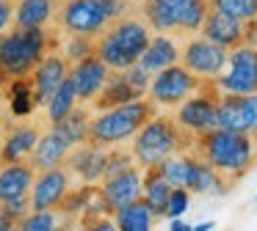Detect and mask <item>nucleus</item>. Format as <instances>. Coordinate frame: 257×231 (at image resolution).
<instances>
[{"instance_id": "obj_1", "label": "nucleus", "mask_w": 257, "mask_h": 231, "mask_svg": "<svg viewBox=\"0 0 257 231\" xmlns=\"http://www.w3.org/2000/svg\"><path fill=\"white\" fill-rule=\"evenodd\" d=\"M155 116V102H144V99H130V102L105 108V113L89 121V140L94 146H113L127 138H133L141 130L147 118Z\"/></svg>"}, {"instance_id": "obj_2", "label": "nucleus", "mask_w": 257, "mask_h": 231, "mask_svg": "<svg viewBox=\"0 0 257 231\" xmlns=\"http://www.w3.org/2000/svg\"><path fill=\"white\" fill-rule=\"evenodd\" d=\"M150 25L139 20H119L113 22V28H108L105 36L97 44V58L113 72H124L127 66H133L139 60V55L144 52V47L150 44Z\"/></svg>"}, {"instance_id": "obj_3", "label": "nucleus", "mask_w": 257, "mask_h": 231, "mask_svg": "<svg viewBox=\"0 0 257 231\" xmlns=\"http://www.w3.org/2000/svg\"><path fill=\"white\" fill-rule=\"evenodd\" d=\"M47 50V36L42 28H31L23 30L17 28L14 33H0V77L6 80H17V77H28L34 66L42 60Z\"/></svg>"}, {"instance_id": "obj_4", "label": "nucleus", "mask_w": 257, "mask_h": 231, "mask_svg": "<svg viewBox=\"0 0 257 231\" xmlns=\"http://www.w3.org/2000/svg\"><path fill=\"white\" fill-rule=\"evenodd\" d=\"M202 138V154H205V162L213 170H221V174H243L251 165V140L246 132H229V130H216L205 132Z\"/></svg>"}, {"instance_id": "obj_5", "label": "nucleus", "mask_w": 257, "mask_h": 231, "mask_svg": "<svg viewBox=\"0 0 257 231\" xmlns=\"http://www.w3.org/2000/svg\"><path fill=\"white\" fill-rule=\"evenodd\" d=\"M180 126L169 118L152 116L141 124V130L133 135V157L141 168H155L166 157L180 152L183 138H180Z\"/></svg>"}, {"instance_id": "obj_6", "label": "nucleus", "mask_w": 257, "mask_h": 231, "mask_svg": "<svg viewBox=\"0 0 257 231\" xmlns=\"http://www.w3.org/2000/svg\"><path fill=\"white\" fill-rule=\"evenodd\" d=\"M207 0H147V25L158 33L169 30H199L207 14Z\"/></svg>"}, {"instance_id": "obj_7", "label": "nucleus", "mask_w": 257, "mask_h": 231, "mask_svg": "<svg viewBox=\"0 0 257 231\" xmlns=\"http://www.w3.org/2000/svg\"><path fill=\"white\" fill-rule=\"evenodd\" d=\"M124 0H69L61 11V22L72 36H94L124 14Z\"/></svg>"}, {"instance_id": "obj_8", "label": "nucleus", "mask_w": 257, "mask_h": 231, "mask_svg": "<svg viewBox=\"0 0 257 231\" xmlns=\"http://www.w3.org/2000/svg\"><path fill=\"white\" fill-rule=\"evenodd\" d=\"M199 88V77L194 72H188L185 66L169 64L163 66L161 72H155V77L150 80V99L155 104H163V108H172V104H180L185 96Z\"/></svg>"}, {"instance_id": "obj_9", "label": "nucleus", "mask_w": 257, "mask_h": 231, "mask_svg": "<svg viewBox=\"0 0 257 231\" xmlns=\"http://www.w3.org/2000/svg\"><path fill=\"white\" fill-rule=\"evenodd\" d=\"M227 74L218 80V88L232 96H243V94L257 91V50L249 44H238L232 52H227Z\"/></svg>"}, {"instance_id": "obj_10", "label": "nucleus", "mask_w": 257, "mask_h": 231, "mask_svg": "<svg viewBox=\"0 0 257 231\" xmlns=\"http://www.w3.org/2000/svg\"><path fill=\"white\" fill-rule=\"evenodd\" d=\"M174 124L183 132H194V135H205V132L218 126V102L207 94H191L180 102L177 118Z\"/></svg>"}, {"instance_id": "obj_11", "label": "nucleus", "mask_w": 257, "mask_h": 231, "mask_svg": "<svg viewBox=\"0 0 257 231\" xmlns=\"http://www.w3.org/2000/svg\"><path fill=\"white\" fill-rule=\"evenodd\" d=\"M183 66L194 72L196 77H218L227 66V50L221 44H213L210 38H194L183 50Z\"/></svg>"}, {"instance_id": "obj_12", "label": "nucleus", "mask_w": 257, "mask_h": 231, "mask_svg": "<svg viewBox=\"0 0 257 231\" xmlns=\"http://www.w3.org/2000/svg\"><path fill=\"white\" fill-rule=\"evenodd\" d=\"M202 36L210 38L213 44H221L224 50H232L238 44H243L249 38V22L232 20L227 14H218V11L207 8L205 20H202Z\"/></svg>"}, {"instance_id": "obj_13", "label": "nucleus", "mask_w": 257, "mask_h": 231, "mask_svg": "<svg viewBox=\"0 0 257 231\" xmlns=\"http://www.w3.org/2000/svg\"><path fill=\"white\" fill-rule=\"evenodd\" d=\"M141 182H144L141 179V170H136V168H122L116 174H108L105 182H102V190H100L105 206L111 212H116L119 206L141 198Z\"/></svg>"}, {"instance_id": "obj_14", "label": "nucleus", "mask_w": 257, "mask_h": 231, "mask_svg": "<svg viewBox=\"0 0 257 231\" xmlns=\"http://www.w3.org/2000/svg\"><path fill=\"white\" fill-rule=\"evenodd\" d=\"M34 190H31V209H53L58 204H64L67 198V190H69V174L56 168H45L39 174V179L34 182Z\"/></svg>"}, {"instance_id": "obj_15", "label": "nucleus", "mask_w": 257, "mask_h": 231, "mask_svg": "<svg viewBox=\"0 0 257 231\" xmlns=\"http://www.w3.org/2000/svg\"><path fill=\"white\" fill-rule=\"evenodd\" d=\"M108 72H111V69H108L97 55H89V58L75 60L72 72H69V80H72V86H75L78 99H83V102L94 99L97 94L102 91V86H105Z\"/></svg>"}, {"instance_id": "obj_16", "label": "nucleus", "mask_w": 257, "mask_h": 231, "mask_svg": "<svg viewBox=\"0 0 257 231\" xmlns=\"http://www.w3.org/2000/svg\"><path fill=\"white\" fill-rule=\"evenodd\" d=\"M67 74L69 72H67V60L64 58H58V55H42V60L34 66V82H31L36 104H45L53 96V91L64 82Z\"/></svg>"}, {"instance_id": "obj_17", "label": "nucleus", "mask_w": 257, "mask_h": 231, "mask_svg": "<svg viewBox=\"0 0 257 231\" xmlns=\"http://www.w3.org/2000/svg\"><path fill=\"white\" fill-rule=\"evenodd\" d=\"M218 126L221 130H229V132H254V118H251V104H249V96H227L218 102Z\"/></svg>"}, {"instance_id": "obj_18", "label": "nucleus", "mask_w": 257, "mask_h": 231, "mask_svg": "<svg viewBox=\"0 0 257 231\" xmlns=\"http://www.w3.org/2000/svg\"><path fill=\"white\" fill-rule=\"evenodd\" d=\"M31 184H34V168L20 162H6L0 168V204L17 196H28Z\"/></svg>"}, {"instance_id": "obj_19", "label": "nucleus", "mask_w": 257, "mask_h": 231, "mask_svg": "<svg viewBox=\"0 0 257 231\" xmlns=\"http://www.w3.org/2000/svg\"><path fill=\"white\" fill-rule=\"evenodd\" d=\"M177 58H180V52H177V47H174L172 38L169 36H155V38H150V44L144 47V52L139 55L136 64H139L144 72L155 74V72H161L163 66L177 64Z\"/></svg>"}, {"instance_id": "obj_20", "label": "nucleus", "mask_w": 257, "mask_h": 231, "mask_svg": "<svg viewBox=\"0 0 257 231\" xmlns=\"http://www.w3.org/2000/svg\"><path fill=\"white\" fill-rule=\"evenodd\" d=\"M34 168H56V165H61L64 160H67V152H69V143L64 140L61 135H58L56 130L47 132L45 138H39L34 146Z\"/></svg>"}, {"instance_id": "obj_21", "label": "nucleus", "mask_w": 257, "mask_h": 231, "mask_svg": "<svg viewBox=\"0 0 257 231\" xmlns=\"http://www.w3.org/2000/svg\"><path fill=\"white\" fill-rule=\"evenodd\" d=\"M113 218H116V228L122 231H150L152 228V209L144 204V198H136V201L124 204V206H119L116 212H113Z\"/></svg>"}, {"instance_id": "obj_22", "label": "nucleus", "mask_w": 257, "mask_h": 231, "mask_svg": "<svg viewBox=\"0 0 257 231\" xmlns=\"http://www.w3.org/2000/svg\"><path fill=\"white\" fill-rule=\"evenodd\" d=\"M36 140H39V132H36L34 126H20V130H14L12 135L6 138L3 148H0L3 162H20V160H25L34 152Z\"/></svg>"}, {"instance_id": "obj_23", "label": "nucleus", "mask_w": 257, "mask_h": 231, "mask_svg": "<svg viewBox=\"0 0 257 231\" xmlns=\"http://www.w3.org/2000/svg\"><path fill=\"white\" fill-rule=\"evenodd\" d=\"M147 170H150V176L141 182V198H144V204L152 209V214H163L169 192H172V184L158 174V168H147Z\"/></svg>"}, {"instance_id": "obj_24", "label": "nucleus", "mask_w": 257, "mask_h": 231, "mask_svg": "<svg viewBox=\"0 0 257 231\" xmlns=\"http://www.w3.org/2000/svg\"><path fill=\"white\" fill-rule=\"evenodd\" d=\"M72 168L80 170L86 182H97L100 176H105V168H108V154L102 152V146H94L91 148H83L72 157Z\"/></svg>"}, {"instance_id": "obj_25", "label": "nucleus", "mask_w": 257, "mask_h": 231, "mask_svg": "<svg viewBox=\"0 0 257 231\" xmlns=\"http://www.w3.org/2000/svg\"><path fill=\"white\" fill-rule=\"evenodd\" d=\"M141 94L136 91L133 86H130L127 80H124V74L122 72H116V77H111L108 74V80H105V86H102V91L97 94V104L100 108H113V104H122V102H130V99H139Z\"/></svg>"}, {"instance_id": "obj_26", "label": "nucleus", "mask_w": 257, "mask_h": 231, "mask_svg": "<svg viewBox=\"0 0 257 231\" xmlns=\"http://www.w3.org/2000/svg\"><path fill=\"white\" fill-rule=\"evenodd\" d=\"M53 14V0H20L17 11H14V20L17 28L31 30V28H42Z\"/></svg>"}, {"instance_id": "obj_27", "label": "nucleus", "mask_w": 257, "mask_h": 231, "mask_svg": "<svg viewBox=\"0 0 257 231\" xmlns=\"http://www.w3.org/2000/svg\"><path fill=\"white\" fill-rule=\"evenodd\" d=\"M53 130L69 143V146H78V143L89 140V116L83 110H69L61 121L53 124Z\"/></svg>"}, {"instance_id": "obj_28", "label": "nucleus", "mask_w": 257, "mask_h": 231, "mask_svg": "<svg viewBox=\"0 0 257 231\" xmlns=\"http://www.w3.org/2000/svg\"><path fill=\"white\" fill-rule=\"evenodd\" d=\"M75 102H78V94H75V86H72V80H69V74H67L61 86L53 91V96L45 102L47 104V116H50L53 124L61 121L69 110H75Z\"/></svg>"}, {"instance_id": "obj_29", "label": "nucleus", "mask_w": 257, "mask_h": 231, "mask_svg": "<svg viewBox=\"0 0 257 231\" xmlns=\"http://www.w3.org/2000/svg\"><path fill=\"white\" fill-rule=\"evenodd\" d=\"M207 6L218 14H227L240 22L257 20V0H207Z\"/></svg>"}, {"instance_id": "obj_30", "label": "nucleus", "mask_w": 257, "mask_h": 231, "mask_svg": "<svg viewBox=\"0 0 257 231\" xmlns=\"http://www.w3.org/2000/svg\"><path fill=\"white\" fill-rule=\"evenodd\" d=\"M9 104H12L14 116H28L34 110L36 99H34V88L31 82H25V77L12 80V91H9Z\"/></svg>"}, {"instance_id": "obj_31", "label": "nucleus", "mask_w": 257, "mask_h": 231, "mask_svg": "<svg viewBox=\"0 0 257 231\" xmlns=\"http://www.w3.org/2000/svg\"><path fill=\"white\" fill-rule=\"evenodd\" d=\"M20 228L23 231H53L56 228V214L50 209H34L31 214L20 218Z\"/></svg>"}, {"instance_id": "obj_32", "label": "nucleus", "mask_w": 257, "mask_h": 231, "mask_svg": "<svg viewBox=\"0 0 257 231\" xmlns=\"http://www.w3.org/2000/svg\"><path fill=\"white\" fill-rule=\"evenodd\" d=\"M188 204H191V190H188V187H172L163 214H166L169 220H172V218H183V212L188 209Z\"/></svg>"}, {"instance_id": "obj_33", "label": "nucleus", "mask_w": 257, "mask_h": 231, "mask_svg": "<svg viewBox=\"0 0 257 231\" xmlns=\"http://www.w3.org/2000/svg\"><path fill=\"white\" fill-rule=\"evenodd\" d=\"M94 55V47H91L89 36H75L72 42L67 44V58L69 60H80V58H89Z\"/></svg>"}, {"instance_id": "obj_34", "label": "nucleus", "mask_w": 257, "mask_h": 231, "mask_svg": "<svg viewBox=\"0 0 257 231\" xmlns=\"http://www.w3.org/2000/svg\"><path fill=\"white\" fill-rule=\"evenodd\" d=\"M0 206H3V212H6L9 220H20V218H25V214H28L31 201H28V196H17V198H9V201H3Z\"/></svg>"}, {"instance_id": "obj_35", "label": "nucleus", "mask_w": 257, "mask_h": 231, "mask_svg": "<svg viewBox=\"0 0 257 231\" xmlns=\"http://www.w3.org/2000/svg\"><path fill=\"white\" fill-rule=\"evenodd\" d=\"M12 14H14L12 0H0V33L9 28V22H12Z\"/></svg>"}, {"instance_id": "obj_36", "label": "nucleus", "mask_w": 257, "mask_h": 231, "mask_svg": "<svg viewBox=\"0 0 257 231\" xmlns=\"http://www.w3.org/2000/svg\"><path fill=\"white\" fill-rule=\"evenodd\" d=\"M169 231H191V223H183L180 218L169 220Z\"/></svg>"}, {"instance_id": "obj_37", "label": "nucleus", "mask_w": 257, "mask_h": 231, "mask_svg": "<svg viewBox=\"0 0 257 231\" xmlns=\"http://www.w3.org/2000/svg\"><path fill=\"white\" fill-rule=\"evenodd\" d=\"M216 228V223L213 220H207V223H196V226H191V231H213Z\"/></svg>"}, {"instance_id": "obj_38", "label": "nucleus", "mask_w": 257, "mask_h": 231, "mask_svg": "<svg viewBox=\"0 0 257 231\" xmlns=\"http://www.w3.org/2000/svg\"><path fill=\"white\" fill-rule=\"evenodd\" d=\"M12 228V220L6 218V212H3V206H0V231H9Z\"/></svg>"}, {"instance_id": "obj_39", "label": "nucleus", "mask_w": 257, "mask_h": 231, "mask_svg": "<svg viewBox=\"0 0 257 231\" xmlns=\"http://www.w3.org/2000/svg\"><path fill=\"white\" fill-rule=\"evenodd\" d=\"M254 50H257V44H254Z\"/></svg>"}, {"instance_id": "obj_40", "label": "nucleus", "mask_w": 257, "mask_h": 231, "mask_svg": "<svg viewBox=\"0 0 257 231\" xmlns=\"http://www.w3.org/2000/svg\"><path fill=\"white\" fill-rule=\"evenodd\" d=\"M254 198H257V196H254Z\"/></svg>"}]
</instances>
